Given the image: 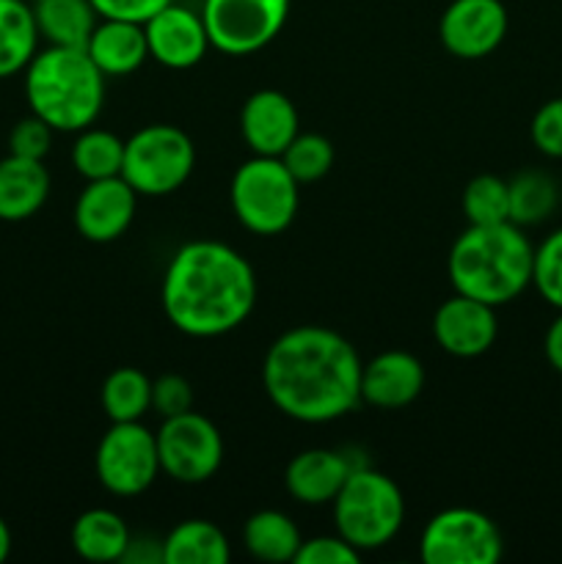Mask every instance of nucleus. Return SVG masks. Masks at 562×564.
Masks as SVG:
<instances>
[{
	"label": "nucleus",
	"instance_id": "obj_14",
	"mask_svg": "<svg viewBox=\"0 0 562 564\" xmlns=\"http://www.w3.org/2000/svg\"><path fill=\"white\" fill-rule=\"evenodd\" d=\"M499 323L496 308L455 292L446 297L433 317V336L444 352L455 358H477L494 347Z\"/></svg>",
	"mask_w": 562,
	"mask_h": 564
},
{
	"label": "nucleus",
	"instance_id": "obj_36",
	"mask_svg": "<svg viewBox=\"0 0 562 564\" xmlns=\"http://www.w3.org/2000/svg\"><path fill=\"white\" fill-rule=\"evenodd\" d=\"M99 17L127 22H149L160 9H165L174 0H91Z\"/></svg>",
	"mask_w": 562,
	"mask_h": 564
},
{
	"label": "nucleus",
	"instance_id": "obj_32",
	"mask_svg": "<svg viewBox=\"0 0 562 564\" xmlns=\"http://www.w3.org/2000/svg\"><path fill=\"white\" fill-rule=\"evenodd\" d=\"M529 135H532L534 149L540 154L562 160V97L549 99L534 110Z\"/></svg>",
	"mask_w": 562,
	"mask_h": 564
},
{
	"label": "nucleus",
	"instance_id": "obj_19",
	"mask_svg": "<svg viewBox=\"0 0 562 564\" xmlns=\"http://www.w3.org/2000/svg\"><path fill=\"white\" fill-rule=\"evenodd\" d=\"M86 53L91 55V61L105 77L132 75L149 58L147 31H143L141 22L99 17L86 42Z\"/></svg>",
	"mask_w": 562,
	"mask_h": 564
},
{
	"label": "nucleus",
	"instance_id": "obj_29",
	"mask_svg": "<svg viewBox=\"0 0 562 564\" xmlns=\"http://www.w3.org/2000/svg\"><path fill=\"white\" fill-rule=\"evenodd\" d=\"M463 215L468 226H490L510 220V187L496 174H479L463 191Z\"/></svg>",
	"mask_w": 562,
	"mask_h": 564
},
{
	"label": "nucleus",
	"instance_id": "obj_25",
	"mask_svg": "<svg viewBox=\"0 0 562 564\" xmlns=\"http://www.w3.org/2000/svg\"><path fill=\"white\" fill-rule=\"evenodd\" d=\"M39 28L25 0H0V80L25 72L39 53Z\"/></svg>",
	"mask_w": 562,
	"mask_h": 564
},
{
	"label": "nucleus",
	"instance_id": "obj_24",
	"mask_svg": "<svg viewBox=\"0 0 562 564\" xmlns=\"http://www.w3.org/2000/svg\"><path fill=\"white\" fill-rule=\"evenodd\" d=\"M229 560L226 534L204 518L176 523L163 540V564H226Z\"/></svg>",
	"mask_w": 562,
	"mask_h": 564
},
{
	"label": "nucleus",
	"instance_id": "obj_13",
	"mask_svg": "<svg viewBox=\"0 0 562 564\" xmlns=\"http://www.w3.org/2000/svg\"><path fill=\"white\" fill-rule=\"evenodd\" d=\"M149 42V58L158 61L165 69H191L213 47L207 36V25L202 11H191L187 6L169 3L149 22H143Z\"/></svg>",
	"mask_w": 562,
	"mask_h": 564
},
{
	"label": "nucleus",
	"instance_id": "obj_38",
	"mask_svg": "<svg viewBox=\"0 0 562 564\" xmlns=\"http://www.w3.org/2000/svg\"><path fill=\"white\" fill-rule=\"evenodd\" d=\"M11 554V532H9V523L0 518V562L9 560Z\"/></svg>",
	"mask_w": 562,
	"mask_h": 564
},
{
	"label": "nucleus",
	"instance_id": "obj_18",
	"mask_svg": "<svg viewBox=\"0 0 562 564\" xmlns=\"http://www.w3.org/2000/svg\"><path fill=\"white\" fill-rule=\"evenodd\" d=\"M350 457L334 449L298 452L284 471V488L295 501L306 507H323L336 499L345 479L353 471Z\"/></svg>",
	"mask_w": 562,
	"mask_h": 564
},
{
	"label": "nucleus",
	"instance_id": "obj_16",
	"mask_svg": "<svg viewBox=\"0 0 562 564\" xmlns=\"http://www.w3.org/2000/svg\"><path fill=\"white\" fill-rule=\"evenodd\" d=\"M240 132L253 154L281 158L292 138L301 132L295 102L275 88H259L242 102Z\"/></svg>",
	"mask_w": 562,
	"mask_h": 564
},
{
	"label": "nucleus",
	"instance_id": "obj_27",
	"mask_svg": "<svg viewBox=\"0 0 562 564\" xmlns=\"http://www.w3.org/2000/svg\"><path fill=\"white\" fill-rule=\"evenodd\" d=\"M510 187V220L521 229L538 226L560 207V185L545 171H521L507 182Z\"/></svg>",
	"mask_w": 562,
	"mask_h": 564
},
{
	"label": "nucleus",
	"instance_id": "obj_15",
	"mask_svg": "<svg viewBox=\"0 0 562 564\" xmlns=\"http://www.w3.org/2000/svg\"><path fill=\"white\" fill-rule=\"evenodd\" d=\"M138 193L125 176L91 180L75 202V229L91 242H114L136 218Z\"/></svg>",
	"mask_w": 562,
	"mask_h": 564
},
{
	"label": "nucleus",
	"instance_id": "obj_17",
	"mask_svg": "<svg viewBox=\"0 0 562 564\" xmlns=\"http://www.w3.org/2000/svg\"><path fill=\"white\" fill-rule=\"evenodd\" d=\"M424 389V367L413 352L386 350L361 367V402L380 411L411 405Z\"/></svg>",
	"mask_w": 562,
	"mask_h": 564
},
{
	"label": "nucleus",
	"instance_id": "obj_20",
	"mask_svg": "<svg viewBox=\"0 0 562 564\" xmlns=\"http://www.w3.org/2000/svg\"><path fill=\"white\" fill-rule=\"evenodd\" d=\"M50 196V171L44 160L9 154L0 160V220H28Z\"/></svg>",
	"mask_w": 562,
	"mask_h": 564
},
{
	"label": "nucleus",
	"instance_id": "obj_6",
	"mask_svg": "<svg viewBox=\"0 0 562 564\" xmlns=\"http://www.w3.org/2000/svg\"><path fill=\"white\" fill-rule=\"evenodd\" d=\"M231 209L251 235L273 237L290 229L301 204V185L281 158L253 154L231 176Z\"/></svg>",
	"mask_w": 562,
	"mask_h": 564
},
{
	"label": "nucleus",
	"instance_id": "obj_2",
	"mask_svg": "<svg viewBox=\"0 0 562 564\" xmlns=\"http://www.w3.org/2000/svg\"><path fill=\"white\" fill-rule=\"evenodd\" d=\"M257 292V273L240 251L218 240H191L171 257L160 301L176 330L213 339L246 323Z\"/></svg>",
	"mask_w": 562,
	"mask_h": 564
},
{
	"label": "nucleus",
	"instance_id": "obj_21",
	"mask_svg": "<svg viewBox=\"0 0 562 564\" xmlns=\"http://www.w3.org/2000/svg\"><path fill=\"white\" fill-rule=\"evenodd\" d=\"M127 521L114 510L94 507L72 523V549L86 562H119L130 549Z\"/></svg>",
	"mask_w": 562,
	"mask_h": 564
},
{
	"label": "nucleus",
	"instance_id": "obj_30",
	"mask_svg": "<svg viewBox=\"0 0 562 564\" xmlns=\"http://www.w3.org/2000/svg\"><path fill=\"white\" fill-rule=\"evenodd\" d=\"M281 163L295 176L298 185H312L334 169V147L320 132H298L281 152Z\"/></svg>",
	"mask_w": 562,
	"mask_h": 564
},
{
	"label": "nucleus",
	"instance_id": "obj_11",
	"mask_svg": "<svg viewBox=\"0 0 562 564\" xmlns=\"http://www.w3.org/2000/svg\"><path fill=\"white\" fill-rule=\"evenodd\" d=\"M290 17V0H204L202 20L209 44L226 55L268 47Z\"/></svg>",
	"mask_w": 562,
	"mask_h": 564
},
{
	"label": "nucleus",
	"instance_id": "obj_33",
	"mask_svg": "<svg viewBox=\"0 0 562 564\" xmlns=\"http://www.w3.org/2000/svg\"><path fill=\"white\" fill-rule=\"evenodd\" d=\"M53 127L42 121L39 116H25L14 124L9 132V154H20V158L44 160L50 147H53Z\"/></svg>",
	"mask_w": 562,
	"mask_h": 564
},
{
	"label": "nucleus",
	"instance_id": "obj_3",
	"mask_svg": "<svg viewBox=\"0 0 562 564\" xmlns=\"http://www.w3.org/2000/svg\"><path fill=\"white\" fill-rule=\"evenodd\" d=\"M534 246L512 220L468 226L450 248L446 273L461 295L499 308L532 286Z\"/></svg>",
	"mask_w": 562,
	"mask_h": 564
},
{
	"label": "nucleus",
	"instance_id": "obj_9",
	"mask_svg": "<svg viewBox=\"0 0 562 564\" xmlns=\"http://www.w3.org/2000/svg\"><path fill=\"white\" fill-rule=\"evenodd\" d=\"M94 471L108 494L141 496L160 474L158 438L141 422H110L94 455Z\"/></svg>",
	"mask_w": 562,
	"mask_h": 564
},
{
	"label": "nucleus",
	"instance_id": "obj_28",
	"mask_svg": "<svg viewBox=\"0 0 562 564\" xmlns=\"http://www.w3.org/2000/svg\"><path fill=\"white\" fill-rule=\"evenodd\" d=\"M125 163V141L116 132L86 127L77 132V141L72 147V165L86 182L121 176Z\"/></svg>",
	"mask_w": 562,
	"mask_h": 564
},
{
	"label": "nucleus",
	"instance_id": "obj_37",
	"mask_svg": "<svg viewBox=\"0 0 562 564\" xmlns=\"http://www.w3.org/2000/svg\"><path fill=\"white\" fill-rule=\"evenodd\" d=\"M543 352H545V361L554 372L562 375V312L551 319L549 330H545V339H543Z\"/></svg>",
	"mask_w": 562,
	"mask_h": 564
},
{
	"label": "nucleus",
	"instance_id": "obj_34",
	"mask_svg": "<svg viewBox=\"0 0 562 564\" xmlns=\"http://www.w3.org/2000/svg\"><path fill=\"white\" fill-rule=\"evenodd\" d=\"M361 551L353 549L342 534H325V538L303 540L298 549L295 564H358Z\"/></svg>",
	"mask_w": 562,
	"mask_h": 564
},
{
	"label": "nucleus",
	"instance_id": "obj_7",
	"mask_svg": "<svg viewBox=\"0 0 562 564\" xmlns=\"http://www.w3.org/2000/svg\"><path fill=\"white\" fill-rule=\"evenodd\" d=\"M193 169L196 147L180 127L149 124L125 141L121 176L138 196H171L191 180Z\"/></svg>",
	"mask_w": 562,
	"mask_h": 564
},
{
	"label": "nucleus",
	"instance_id": "obj_4",
	"mask_svg": "<svg viewBox=\"0 0 562 564\" xmlns=\"http://www.w3.org/2000/svg\"><path fill=\"white\" fill-rule=\"evenodd\" d=\"M25 99L55 132H80L102 113L105 75L86 47L47 44L25 66Z\"/></svg>",
	"mask_w": 562,
	"mask_h": 564
},
{
	"label": "nucleus",
	"instance_id": "obj_31",
	"mask_svg": "<svg viewBox=\"0 0 562 564\" xmlns=\"http://www.w3.org/2000/svg\"><path fill=\"white\" fill-rule=\"evenodd\" d=\"M532 286L549 306L562 312V226L534 248Z\"/></svg>",
	"mask_w": 562,
	"mask_h": 564
},
{
	"label": "nucleus",
	"instance_id": "obj_23",
	"mask_svg": "<svg viewBox=\"0 0 562 564\" xmlns=\"http://www.w3.org/2000/svg\"><path fill=\"white\" fill-rule=\"evenodd\" d=\"M303 538L298 523L287 512L259 510L242 527V545L259 562H295Z\"/></svg>",
	"mask_w": 562,
	"mask_h": 564
},
{
	"label": "nucleus",
	"instance_id": "obj_22",
	"mask_svg": "<svg viewBox=\"0 0 562 564\" xmlns=\"http://www.w3.org/2000/svg\"><path fill=\"white\" fill-rule=\"evenodd\" d=\"M31 9L39 36L55 47H86L99 22L91 0H33Z\"/></svg>",
	"mask_w": 562,
	"mask_h": 564
},
{
	"label": "nucleus",
	"instance_id": "obj_1",
	"mask_svg": "<svg viewBox=\"0 0 562 564\" xmlns=\"http://www.w3.org/2000/svg\"><path fill=\"white\" fill-rule=\"evenodd\" d=\"M356 347L323 325L284 330L262 364V383L275 411L301 424H328L361 402Z\"/></svg>",
	"mask_w": 562,
	"mask_h": 564
},
{
	"label": "nucleus",
	"instance_id": "obj_8",
	"mask_svg": "<svg viewBox=\"0 0 562 564\" xmlns=\"http://www.w3.org/2000/svg\"><path fill=\"white\" fill-rule=\"evenodd\" d=\"M505 554L499 527L472 507L435 512L419 538L424 564H496Z\"/></svg>",
	"mask_w": 562,
	"mask_h": 564
},
{
	"label": "nucleus",
	"instance_id": "obj_26",
	"mask_svg": "<svg viewBox=\"0 0 562 564\" xmlns=\"http://www.w3.org/2000/svg\"><path fill=\"white\" fill-rule=\"evenodd\" d=\"M102 411L110 422H141L152 411V378L138 367H119L102 383Z\"/></svg>",
	"mask_w": 562,
	"mask_h": 564
},
{
	"label": "nucleus",
	"instance_id": "obj_10",
	"mask_svg": "<svg viewBox=\"0 0 562 564\" xmlns=\"http://www.w3.org/2000/svg\"><path fill=\"white\" fill-rule=\"evenodd\" d=\"M158 438L160 471L174 482L202 485L218 474L224 463V438L215 422L196 411L163 419Z\"/></svg>",
	"mask_w": 562,
	"mask_h": 564
},
{
	"label": "nucleus",
	"instance_id": "obj_35",
	"mask_svg": "<svg viewBox=\"0 0 562 564\" xmlns=\"http://www.w3.org/2000/svg\"><path fill=\"white\" fill-rule=\"evenodd\" d=\"M152 411L163 419L193 411V386L182 375H160L152 380Z\"/></svg>",
	"mask_w": 562,
	"mask_h": 564
},
{
	"label": "nucleus",
	"instance_id": "obj_5",
	"mask_svg": "<svg viewBox=\"0 0 562 564\" xmlns=\"http://www.w3.org/2000/svg\"><path fill=\"white\" fill-rule=\"evenodd\" d=\"M331 507L336 534L361 554L386 549L406 521V499L397 482L369 466L353 468Z\"/></svg>",
	"mask_w": 562,
	"mask_h": 564
},
{
	"label": "nucleus",
	"instance_id": "obj_12",
	"mask_svg": "<svg viewBox=\"0 0 562 564\" xmlns=\"http://www.w3.org/2000/svg\"><path fill=\"white\" fill-rule=\"evenodd\" d=\"M507 25L501 0H452L441 14L439 36L455 58L479 61L505 42Z\"/></svg>",
	"mask_w": 562,
	"mask_h": 564
}]
</instances>
